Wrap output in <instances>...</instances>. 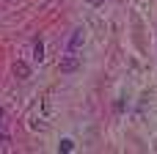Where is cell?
<instances>
[{"instance_id":"obj_1","label":"cell","mask_w":157,"mask_h":154,"mask_svg":"<svg viewBox=\"0 0 157 154\" xmlns=\"http://www.w3.org/2000/svg\"><path fill=\"white\" fill-rule=\"evenodd\" d=\"M58 69H61V74H72V72L80 69V58H77L75 52H66V55L61 58V66H58Z\"/></svg>"},{"instance_id":"obj_2","label":"cell","mask_w":157,"mask_h":154,"mask_svg":"<svg viewBox=\"0 0 157 154\" xmlns=\"http://www.w3.org/2000/svg\"><path fill=\"white\" fill-rule=\"evenodd\" d=\"M83 33H86V30H80V28L72 33V39H69V52H77V47H80V44H83V39H86Z\"/></svg>"},{"instance_id":"obj_3","label":"cell","mask_w":157,"mask_h":154,"mask_svg":"<svg viewBox=\"0 0 157 154\" xmlns=\"http://www.w3.org/2000/svg\"><path fill=\"white\" fill-rule=\"evenodd\" d=\"M14 74H17L19 80H25V77H30V66L22 63V61H17V63H14Z\"/></svg>"},{"instance_id":"obj_4","label":"cell","mask_w":157,"mask_h":154,"mask_svg":"<svg viewBox=\"0 0 157 154\" xmlns=\"http://www.w3.org/2000/svg\"><path fill=\"white\" fill-rule=\"evenodd\" d=\"M8 143H11V138H8L6 124H3V116H0V149H8Z\"/></svg>"},{"instance_id":"obj_5","label":"cell","mask_w":157,"mask_h":154,"mask_svg":"<svg viewBox=\"0 0 157 154\" xmlns=\"http://www.w3.org/2000/svg\"><path fill=\"white\" fill-rule=\"evenodd\" d=\"M33 55H36L39 61L44 58V44H41V39H36V44H33Z\"/></svg>"},{"instance_id":"obj_6","label":"cell","mask_w":157,"mask_h":154,"mask_svg":"<svg viewBox=\"0 0 157 154\" xmlns=\"http://www.w3.org/2000/svg\"><path fill=\"white\" fill-rule=\"evenodd\" d=\"M72 149H75V143H72L69 138H66V141H61V152H72Z\"/></svg>"},{"instance_id":"obj_7","label":"cell","mask_w":157,"mask_h":154,"mask_svg":"<svg viewBox=\"0 0 157 154\" xmlns=\"http://www.w3.org/2000/svg\"><path fill=\"white\" fill-rule=\"evenodd\" d=\"M91 3H94V6H99V3H102V0H91Z\"/></svg>"}]
</instances>
